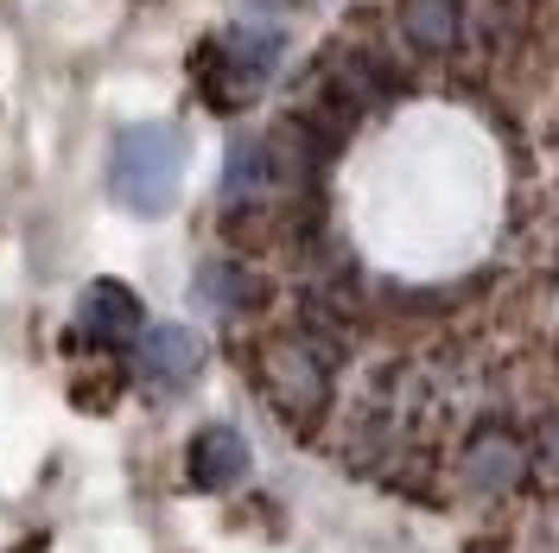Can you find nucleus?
I'll use <instances>...</instances> for the list:
<instances>
[{"instance_id":"obj_10","label":"nucleus","mask_w":559,"mask_h":553,"mask_svg":"<svg viewBox=\"0 0 559 553\" xmlns=\"http://www.w3.org/2000/svg\"><path fill=\"white\" fill-rule=\"evenodd\" d=\"M540 458H547V464L559 471V420L547 426V433H540Z\"/></svg>"},{"instance_id":"obj_7","label":"nucleus","mask_w":559,"mask_h":553,"mask_svg":"<svg viewBox=\"0 0 559 553\" xmlns=\"http://www.w3.org/2000/svg\"><path fill=\"white\" fill-rule=\"evenodd\" d=\"M191 293H198V306L204 311L236 318V311H248L254 299H261V280L248 274L242 261H229V255H210L204 268H198V280H191Z\"/></svg>"},{"instance_id":"obj_11","label":"nucleus","mask_w":559,"mask_h":553,"mask_svg":"<svg viewBox=\"0 0 559 553\" xmlns=\"http://www.w3.org/2000/svg\"><path fill=\"white\" fill-rule=\"evenodd\" d=\"M254 7H267V13H286V7H299V0H254Z\"/></svg>"},{"instance_id":"obj_8","label":"nucleus","mask_w":559,"mask_h":553,"mask_svg":"<svg viewBox=\"0 0 559 553\" xmlns=\"http://www.w3.org/2000/svg\"><path fill=\"white\" fill-rule=\"evenodd\" d=\"M457 26H464V7L457 0H401V33L414 51H452L457 45Z\"/></svg>"},{"instance_id":"obj_9","label":"nucleus","mask_w":559,"mask_h":553,"mask_svg":"<svg viewBox=\"0 0 559 553\" xmlns=\"http://www.w3.org/2000/svg\"><path fill=\"white\" fill-rule=\"evenodd\" d=\"M464 478L477 490H509L522 484V451L509 446L502 433H489V439H477V446L464 451Z\"/></svg>"},{"instance_id":"obj_4","label":"nucleus","mask_w":559,"mask_h":553,"mask_svg":"<svg viewBox=\"0 0 559 553\" xmlns=\"http://www.w3.org/2000/svg\"><path fill=\"white\" fill-rule=\"evenodd\" d=\"M76 325H83V338L90 344H128L140 325H146V306H140L134 286H121V280H90L83 286V299H76Z\"/></svg>"},{"instance_id":"obj_3","label":"nucleus","mask_w":559,"mask_h":553,"mask_svg":"<svg viewBox=\"0 0 559 553\" xmlns=\"http://www.w3.org/2000/svg\"><path fill=\"white\" fill-rule=\"evenodd\" d=\"M134 369L146 388H166V395H178V388H191L198 381V369H204V338L191 331V325H153V331H140V356Z\"/></svg>"},{"instance_id":"obj_5","label":"nucleus","mask_w":559,"mask_h":553,"mask_svg":"<svg viewBox=\"0 0 559 553\" xmlns=\"http://www.w3.org/2000/svg\"><path fill=\"white\" fill-rule=\"evenodd\" d=\"M185 478H191V490H236L248 478V439L236 426H204L191 439Z\"/></svg>"},{"instance_id":"obj_6","label":"nucleus","mask_w":559,"mask_h":553,"mask_svg":"<svg viewBox=\"0 0 559 553\" xmlns=\"http://www.w3.org/2000/svg\"><path fill=\"white\" fill-rule=\"evenodd\" d=\"M267 191H280L267 140H261V134H236V140H229V160H223V204L248 210V204H261Z\"/></svg>"},{"instance_id":"obj_1","label":"nucleus","mask_w":559,"mask_h":553,"mask_svg":"<svg viewBox=\"0 0 559 553\" xmlns=\"http://www.w3.org/2000/svg\"><path fill=\"white\" fill-rule=\"evenodd\" d=\"M185 166H191V140L178 121H134L108 146V191L134 216H166L178 204Z\"/></svg>"},{"instance_id":"obj_2","label":"nucleus","mask_w":559,"mask_h":553,"mask_svg":"<svg viewBox=\"0 0 559 553\" xmlns=\"http://www.w3.org/2000/svg\"><path fill=\"white\" fill-rule=\"evenodd\" d=\"M280 58H286V38L274 26H229V33H216L198 51V90H204L210 108L236 115V108H248L267 90Z\"/></svg>"}]
</instances>
